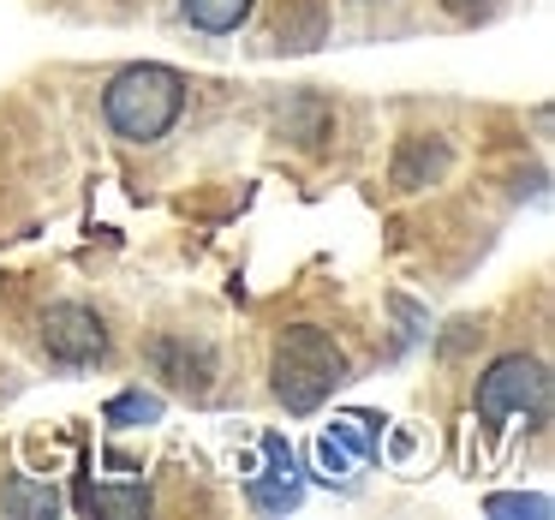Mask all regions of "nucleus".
Masks as SVG:
<instances>
[{
    "instance_id": "nucleus-7",
    "label": "nucleus",
    "mask_w": 555,
    "mask_h": 520,
    "mask_svg": "<svg viewBox=\"0 0 555 520\" xmlns=\"http://www.w3.org/2000/svg\"><path fill=\"white\" fill-rule=\"evenodd\" d=\"M442 168H448V144H442V138H406L400 156H395V186L418 192V186H430Z\"/></svg>"
},
{
    "instance_id": "nucleus-5",
    "label": "nucleus",
    "mask_w": 555,
    "mask_h": 520,
    "mask_svg": "<svg viewBox=\"0 0 555 520\" xmlns=\"http://www.w3.org/2000/svg\"><path fill=\"white\" fill-rule=\"evenodd\" d=\"M150 365H156V377H168V389H180L192 401H204L209 377H216V353L192 335H156L150 341Z\"/></svg>"
},
{
    "instance_id": "nucleus-3",
    "label": "nucleus",
    "mask_w": 555,
    "mask_h": 520,
    "mask_svg": "<svg viewBox=\"0 0 555 520\" xmlns=\"http://www.w3.org/2000/svg\"><path fill=\"white\" fill-rule=\"evenodd\" d=\"M526 413H550V365L531 353H507L478 377V419L483 424H507Z\"/></svg>"
},
{
    "instance_id": "nucleus-6",
    "label": "nucleus",
    "mask_w": 555,
    "mask_h": 520,
    "mask_svg": "<svg viewBox=\"0 0 555 520\" xmlns=\"http://www.w3.org/2000/svg\"><path fill=\"white\" fill-rule=\"evenodd\" d=\"M85 515H114V520H144L150 508H156V496H150V484H78L73 496Z\"/></svg>"
},
{
    "instance_id": "nucleus-9",
    "label": "nucleus",
    "mask_w": 555,
    "mask_h": 520,
    "mask_svg": "<svg viewBox=\"0 0 555 520\" xmlns=\"http://www.w3.org/2000/svg\"><path fill=\"white\" fill-rule=\"evenodd\" d=\"M251 7H257V0H180L185 25L209 30V37H228V30H240L245 18H251Z\"/></svg>"
},
{
    "instance_id": "nucleus-1",
    "label": "nucleus",
    "mask_w": 555,
    "mask_h": 520,
    "mask_svg": "<svg viewBox=\"0 0 555 520\" xmlns=\"http://www.w3.org/2000/svg\"><path fill=\"white\" fill-rule=\"evenodd\" d=\"M347 377V353L335 347V335L328 329H287V335L275 341V359H269V389H275V401L287 413H317L328 395H335V383Z\"/></svg>"
},
{
    "instance_id": "nucleus-12",
    "label": "nucleus",
    "mask_w": 555,
    "mask_h": 520,
    "mask_svg": "<svg viewBox=\"0 0 555 520\" xmlns=\"http://www.w3.org/2000/svg\"><path fill=\"white\" fill-rule=\"evenodd\" d=\"M490 515H550V496H490Z\"/></svg>"
},
{
    "instance_id": "nucleus-8",
    "label": "nucleus",
    "mask_w": 555,
    "mask_h": 520,
    "mask_svg": "<svg viewBox=\"0 0 555 520\" xmlns=\"http://www.w3.org/2000/svg\"><path fill=\"white\" fill-rule=\"evenodd\" d=\"M0 515H18V520H49L61 515V491L37 479H7L0 484Z\"/></svg>"
},
{
    "instance_id": "nucleus-13",
    "label": "nucleus",
    "mask_w": 555,
    "mask_h": 520,
    "mask_svg": "<svg viewBox=\"0 0 555 520\" xmlns=\"http://www.w3.org/2000/svg\"><path fill=\"white\" fill-rule=\"evenodd\" d=\"M495 7H502V0H442V13L466 18V25H472V18H490Z\"/></svg>"
},
{
    "instance_id": "nucleus-11",
    "label": "nucleus",
    "mask_w": 555,
    "mask_h": 520,
    "mask_svg": "<svg viewBox=\"0 0 555 520\" xmlns=\"http://www.w3.org/2000/svg\"><path fill=\"white\" fill-rule=\"evenodd\" d=\"M376 436H383V419H376V413H335V431H328V443H340L347 455H371Z\"/></svg>"
},
{
    "instance_id": "nucleus-4",
    "label": "nucleus",
    "mask_w": 555,
    "mask_h": 520,
    "mask_svg": "<svg viewBox=\"0 0 555 520\" xmlns=\"http://www.w3.org/2000/svg\"><path fill=\"white\" fill-rule=\"evenodd\" d=\"M42 347L61 365H102V353H108V324H102L90 305L61 300V305L42 312Z\"/></svg>"
},
{
    "instance_id": "nucleus-2",
    "label": "nucleus",
    "mask_w": 555,
    "mask_h": 520,
    "mask_svg": "<svg viewBox=\"0 0 555 520\" xmlns=\"http://www.w3.org/2000/svg\"><path fill=\"white\" fill-rule=\"evenodd\" d=\"M180 109H185V78L173 66H126L102 97V114L126 144H156L180 121Z\"/></svg>"
},
{
    "instance_id": "nucleus-10",
    "label": "nucleus",
    "mask_w": 555,
    "mask_h": 520,
    "mask_svg": "<svg viewBox=\"0 0 555 520\" xmlns=\"http://www.w3.org/2000/svg\"><path fill=\"white\" fill-rule=\"evenodd\" d=\"M102 419H108L114 431H138V424H156V419H162V395L126 389V395H114L108 407H102Z\"/></svg>"
}]
</instances>
